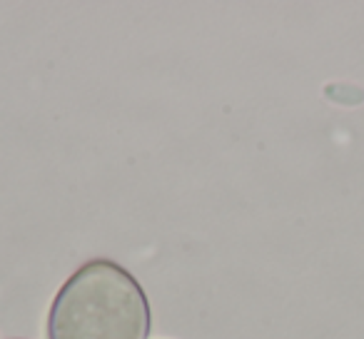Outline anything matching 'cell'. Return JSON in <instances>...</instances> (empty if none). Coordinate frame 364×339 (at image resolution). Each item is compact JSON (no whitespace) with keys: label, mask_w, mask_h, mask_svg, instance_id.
<instances>
[{"label":"cell","mask_w":364,"mask_h":339,"mask_svg":"<svg viewBox=\"0 0 364 339\" xmlns=\"http://www.w3.org/2000/svg\"><path fill=\"white\" fill-rule=\"evenodd\" d=\"M150 332L145 287L110 257L82 262L48 309V339H150Z\"/></svg>","instance_id":"obj_1"}]
</instances>
